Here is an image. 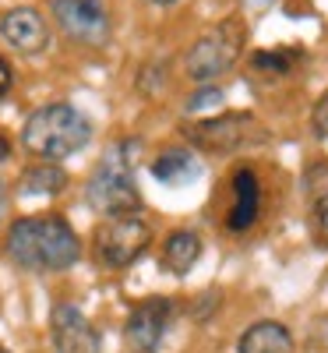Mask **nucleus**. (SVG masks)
Segmentation results:
<instances>
[{
	"label": "nucleus",
	"instance_id": "nucleus-1",
	"mask_svg": "<svg viewBox=\"0 0 328 353\" xmlns=\"http://www.w3.org/2000/svg\"><path fill=\"white\" fill-rule=\"evenodd\" d=\"M8 258L28 272H64L81 258V241L61 216H25L8 230Z\"/></svg>",
	"mask_w": 328,
	"mask_h": 353
},
{
	"label": "nucleus",
	"instance_id": "nucleus-2",
	"mask_svg": "<svg viewBox=\"0 0 328 353\" xmlns=\"http://www.w3.org/2000/svg\"><path fill=\"white\" fill-rule=\"evenodd\" d=\"M88 138H92V121L71 103H46L21 128V145L43 163L78 156Z\"/></svg>",
	"mask_w": 328,
	"mask_h": 353
},
{
	"label": "nucleus",
	"instance_id": "nucleus-3",
	"mask_svg": "<svg viewBox=\"0 0 328 353\" xmlns=\"http://www.w3.org/2000/svg\"><path fill=\"white\" fill-rule=\"evenodd\" d=\"M134 163H138V141H116L106 149V156L99 159V166L92 173V181H88L85 198L106 219L141 212V191L134 184Z\"/></svg>",
	"mask_w": 328,
	"mask_h": 353
},
{
	"label": "nucleus",
	"instance_id": "nucleus-4",
	"mask_svg": "<svg viewBox=\"0 0 328 353\" xmlns=\"http://www.w3.org/2000/svg\"><path fill=\"white\" fill-rule=\"evenodd\" d=\"M247 43V25L240 18H226L187 50L184 57V71L191 81H216L236 68Z\"/></svg>",
	"mask_w": 328,
	"mask_h": 353
},
{
	"label": "nucleus",
	"instance_id": "nucleus-5",
	"mask_svg": "<svg viewBox=\"0 0 328 353\" xmlns=\"http://www.w3.org/2000/svg\"><path fill=\"white\" fill-rule=\"evenodd\" d=\"M148 244H152V230L141 216H113L99 223L92 237V251L106 269H127L148 251Z\"/></svg>",
	"mask_w": 328,
	"mask_h": 353
},
{
	"label": "nucleus",
	"instance_id": "nucleus-6",
	"mask_svg": "<svg viewBox=\"0 0 328 353\" xmlns=\"http://www.w3.org/2000/svg\"><path fill=\"white\" fill-rule=\"evenodd\" d=\"M181 131L191 145L216 156H229L244 149L251 138H261L254 113H219V117H205V121H187Z\"/></svg>",
	"mask_w": 328,
	"mask_h": 353
},
{
	"label": "nucleus",
	"instance_id": "nucleus-7",
	"mask_svg": "<svg viewBox=\"0 0 328 353\" xmlns=\"http://www.w3.org/2000/svg\"><path fill=\"white\" fill-rule=\"evenodd\" d=\"M50 11L61 32L78 46L99 50L113 36V18L99 0H50Z\"/></svg>",
	"mask_w": 328,
	"mask_h": 353
},
{
	"label": "nucleus",
	"instance_id": "nucleus-8",
	"mask_svg": "<svg viewBox=\"0 0 328 353\" xmlns=\"http://www.w3.org/2000/svg\"><path fill=\"white\" fill-rule=\"evenodd\" d=\"M170 301L166 297H148L141 301L131 318H127V325H124V343H127V353H159V343L170 329Z\"/></svg>",
	"mask_w": 328,
	"mask_h": 353
},
{
	"label": "nucleus",
	"instance_id": "nucleus-9",
	"mask_svg": "<svg viewBox=\"0 0 328 353\" xmlns=\"http://www.w3.org/2000/svg\"><path fill=\"white\" fill-rule=\"evenodd\" d=\"M50 336L57 353H103L99 329L74 304H57L50 314Z\"/></svg>",
	"mask_w": 328,
	"mask_h": 353
},
{
	"label": "nucleus",
	"instance_id": "nucleus-10",
	"mask_svg": "<svg viewBox=\"0 0 328 353\" xmlns=\"http://www.w3.org/2000/svg\"><path fill=\"white\" fill-rule=\"evenodd\" d=\"M0 36L4 43L25 57H36L50 46V28L46 18L36 8H11L4 18H0Z\"/></svg>",
	"mask_w": 328,
	"mask_h": 353
},
{
	"label": "nucleus",
	"instance_id": "nucleus-11",
	"mask_svg": "<svg viewBox=\"0 0 328 353\" xmlns=\"http://www.w3.org/2000/svg\"><path fill=\"white\" fill-rule=\"evenodd\" d=\"M258 209H261V184L251 166H240L233 170V205L226 212V230L229 233H244L254 226L258 219Z\"/></svg>",
	"mask_w": 328,
	"mask_h": 353
},
{
	"label": "nucleus",
	"instance_id": "nucleus-12",
	"mask_svg": "<svg viewBox=\"0 0 328 353\" xmlns=\"http://www.w3.org/2000/svg\"><path fill=\"white\" fill-rule=\"evenodd\" d=\"M293 332L283 321H258L240 339H236V353H293Z\"/></svg>",
	"mask_w": 328,
	"mask_h": 353
},
{
	"label": "nucleus",
	"instance_id": "nucleus-13",
	"mask_svg": "<svg viewBox=\"0 0 328 353\" xmlns=\"http://www.w3.org/2000/svg\"><path fill=\"white\" fill-rule=\"evenodd\" d=\"M198 173H201V166L191 149H166L152 163V176L166 188H187L198 181Z\"/></svg>",
	"mask_w": 328,
	"mask_h": 353
},
{
	"label": "nucleus",
	"instance_id": "nucleus-14",
	"mask_svg": "<svg viewBox=\"0 0 328 353\" xmlns=\"http://www.w3.org/2000/svg\"><path fill=\"white\" fill-rule=\"evenodd\" d=\"M201 258V237L194 230H173L163 244V265L173 276H187Z\"/></svg>",
	"mask_w": 328,
	"mask_h": 353
},
{
	"label": "nucleus",
	"instance_id": "nucleus-15",
	"mask_svg": "<svg viewBox=\"0 0 328 353\" xmlns=\"http://www.w3.org/2000/svg\"><path fill=\"white\" fill-rule=\"evenodd\" d=\"M68 188V173L57 163H36L21 173V191L25 194H39V198H53Z\"/></svg>",
	"mask_w": 328,
	"mask_h": 353
},
{
	"label": "nucleus",
	"instance_id": "nucleus-16",
	"mask_svg": "<svg viewBox=\"0 0 328 353\" xmlns=\"http://www.w3.org/2000/svg\"><path fill=\"white\" fill-rule=\"evenodd\" d=\"M304 64V50H296V46H276V50H254L251 53V68L258 74H293L296 68Z\"/></svg>",
	"mask_w": 328,
	"mask_h": 353
},
{
	"label": "nucleus",
	"instance_id": "nucleus-17",
	"mask_svg": "<svg viewBox=\"0 0 328 353\" xmlns=\"http://www.w3.org/2000/svg\"><path fill=\"white\" fill-rule=\"evenodd\" d=\"M304 191L311 201H321L328 194V163H314L304 176Z\"/></svg>",
	"mask_w": 328,
	"mask_h": 353
},
{
	"label": "nucleus",
	"instance_id": "nucleus-18",
	"mask_svg": "<svg viewBox=\"0 0 328 353\" xmlns=\"http://www.w3.org/2000/svg\"><path fill=\"white\" fill-rule=\"evenodd\" d=\"M311 131H314V138L328 141V88L318 96V103L311 110Z\"/></svg>",
	"mask_w": 328,
	"mask_h": 353
},
{
	"label": "nucleus",
	"instance_id": "nucleus-19",
	"mask_svg": "<svg viewBox=\"0 0 328 353\" xmlns=\"http://www.w3.org/2000/svg\"><path fill=\"white\" fill-rule=\"evenodd\" d=\"M219 103H223V88L219 85H205V88H198V96L187 99V110L194 113L201 106H219Z\"/></svg>",
	"mask_w": 328,
	"mask_h": 353
},
{
	"label": "nucleus",
	"instance_id": "nucleus-20",
	"mask_svg": "<svg viewBox=\"0 0 328 353\" xmlns=\"http://www.w3.org/2000/svg\"><path fill=\"white\" fill-rule=\"evenodd\" d=\"M314 233H318V244L328 248V194L314 201Z\"/></svg>",
	"mask_w": 328,
	"mask_h": 353
},
{
	"label": "nucleus",
	"instance_id": "nucleus-21",
	"mask_svg": "<svg viewBox=\"0 0 328 353\" xmlns=\"http://www.w3.org/2000/svg\"><path fill=\"white\" fill-rule=\"evenodd\" d=\"M11 85H14V71H11V64L4 61V57H0V99L11 92Z\"/></svg>",
	"mask_w": 328,
	"mask_h": 353
},
{
	"label": "nucleus",
	"instance_id": "nucleus-22",
	"mask_svg": "<svg viewBox=\"0 0 328 353\" xmlns=\"http://www.w3.org/2000/svg\"><path fill=\"white\" fill-rule=\"evenodd\" d=\"M8 159H11V141L0 134V163H8Z\"/></svg>",
	"mask_w": 328,
	"mask_h": 353
},
{
	"label": "nucleus",
	"instance_id": "nucleus-23",
	"mask_svg": "<svg viewBox=\"0 0 328 353\" xmlns=\"http://www.w3.org/2000/svg\"><path fill=\"white\" fill-rule=\"evenodd\" d=\"M4 212H8V191H4V184H0V219H4Z\"/></svg>",
	"mask_w": 328,
	"mask_h": 353
},
{
	"label": "nucleus",
	"instance_id": "nucleus-24",
	"mask_svg": "<svg viewBox=\"0 0 328 353\" xmlns=\"http://www.w3.org/2000/svg\"><path fill=\"white\" fill-rule=\"evenodd\" d=\"M247 8H268V4H276V0H244Z\"/></svg>",
	"mask_w": 328,
	"mask_h": 353
},
{
	"label": "nucleus",
	"instance_id": "nucleus-25",
	"mask_svg": "<svg viewBox=\"0 0 328 353\" xmlns=\"http://www.w3.org/2000/svg\"><path fill=\"white\" fill-rule=\"evenodd\" d=\"M145 4H156V8H166V4H173V0H145Z\"/></svg>",
	"mask_w": 328,
	"mask_h": 353
},
{
	"label": "nucleus",
	"instance_id": "nucleus-26",
	"mask_svg": "<svg viewBox=\"0 0 328 353\" xmlns=\"http://www.w3.org/2000/svg\"><path fill=\"white\" fill-rule=\"evenodd\" d=\"M0 353H8V350H4V346H0Z\"/></svg>",
	"mask_w": 328,
	"mask_h": 353
}]
</instances>
